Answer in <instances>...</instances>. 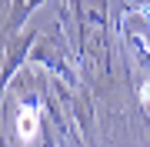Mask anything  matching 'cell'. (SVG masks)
Instances as JSON below:
<instances>
[{
    "label": "cell",
    "instance_id": "obj_1",
    "mask_svg": "<svg viewBox=\"0 0 150 147\" xmlns=\"http://www.w3.org/2000/svg\"><path fill=\"white\" fill-rule=\"evenodd\" d=\"M17 124H20V137H23V141H33V137H37V110H33V107L20 110Z\"/></svg>",
    "mask_w": 150,
    "mask_h": 147
}]
</instances>
